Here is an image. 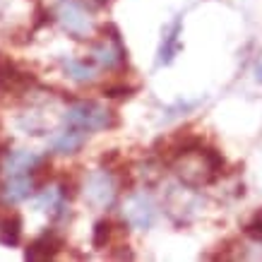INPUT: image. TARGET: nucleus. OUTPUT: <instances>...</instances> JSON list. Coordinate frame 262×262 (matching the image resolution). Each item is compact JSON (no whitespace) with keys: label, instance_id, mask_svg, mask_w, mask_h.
I'll return each mask as SVG.
<instances>
[{"label":"nucleus","instance_id":"9b49d317","mask_svg":"<svg viewBox=\"0 0 262 262\" xmlns=\"http://www.w3.org/2000/svg\"><path fill=\"white\" fill-rule=\"evenodd\" d=\"M34 190H36V185H34L32 176L19 173V176H10L8 183H5V185H3V190H0V195H3L5 202L17 205V202H22V200L29 198Z\"/></svg>","mask_w":262,"mask_h":262},{"label":"nucleus","instance_id":"f257e3e1","mask_svg":"<svg viewBox=\"0 0 262 262\" xmlns=\"http://www.w3.org/2000/svg\"><path fill=\"white\" fill-rule=\"evenodd\" d=\"M65 125H75L84 133L113 130L120 125V116L113 108H106L96 101H77L65 111Z\"/></svg>","mask_w":262,"mask_h":262},{"label":"nucleus","instance_id":"7ed1b4c3","mask_svg":"<svg viewBox=\"0 0 262 262\" xmlns=\"http://www.w3.org/2000/svg\"><path fill=\"white\" fill-rule=\"evenodd\" d=\"M176 173L181 178L183 185L188 188H202V185H209L219 178V171L212 166V161L207 159L205 147L190 151V154H183L181 159H176Z\"/></svg>","mask_w":262,"mask_h":262},{"label":"nucleus","instance_id":"aec40b11","mask_svg":"<svg viewBox=\"0 0 262 262\" xmlns=\"http://www.w3.org/2000/svg\"><path fill=\"white\" fill-rule=\"evenodd\" d=\"M111 257H113V260H135V253H133L127 246H118L111 253Z\"/></svg>","mask_w":262,"mask_h":262},{"label":"nucleus","instance_id":"412c9836","mask_svg":"<svg viewBox=\"0 0 262 262\" xmlns=\"http://www.w3.org/2000/svg\"><path fill=\"white\" fill-rule=\"evenodd\" d=\"M82 3H84V5H92V8H103V5H106V3H108V0H82Z\"/></svg>","mask_w":262,"mask_h":262},{"label":"nucleus","instance_id":"423d86ee","mask_svg":"<svg viewBox=\"0 0 262 262\" xmlns=\"http://www.w3.org/2000/svg\"><path fill=\"white\" fill-rule=\"evenodd\" d=\"M32 87H36V77L32 72L22 70L10 56L0 53V96L5 94L19 96L24 92H29Z\"/></svg>","mask_w":262,"mask_h":262},{"label":"nucleus","instance_id":"2eb2a0df","mask_svg":"<svg viewBox=\"0 0 262 262\" xmlns=\"http://www.w3.org/2000/svg\"><path fill=\"white\" fill-rule=\"evenodd\" d=\"M63 70L68 72L70 80L80 82V84H89V82L96 80V68L87 60H80V58H65Z\"/></svg>","mask_w":262,"mask_h":262},{"label":"nucleus","instance_id":"a211bd4d","mask_svg":"<svg viewBox=\"0 0 262 262\" xmlns=\"http://www.w3.org/2000/svg\"><path fill=\"white\" fill-rule=\"evenodd\" d=\"M120 161H123V157H120L118 149H108V151H103L101 157H99V164H101V168L111 171V173H113V168L120 166Z\"/></svg>","mask_w":262,"mask_h":262},{"label":"nucleus","instance_id":"6ab92c4d","mask_svg":"<svg viewBox=\"0 0 262 262\" xmlns=\"http://www.w3.org/2000/svg\"><path fill=\"white\" fill-rule=\"evenodd\" d=\"M51 19H53V15L43 5H36V10H34V29H41V27L51 24Z\"/></svg>","mask_w":262,"mask_h":262},{"label":"nucleus","instance_id":"ddd939ff","mask_svg":"<svg viewBox=\"0 0 262 262\" xmlns=\"http://www.w3.org/2000/svg\"><path fill=\"white\" fill-rule=\"evenodd\" d=\"M116 233H125L127 236V222L123 224V222H111V219H99L94 224V231H92V246L96 250L108 248Z\"/></svg>","mask_w":262,"mask_h":262},{"label":"nucleus","instance_id":"f8f14e48","mask_svg":"<svg viewBox=\"0 0 262 262\" xmlns=\"http://www.w3.org/2000/svg\"><path fill=\"white\" fill-rule=\"evenodd\" d=\"M3 166L0 171H5L8 176H19V173H29L36 164L41 161V157H36L34 151H27V149H19V151H5L3 154Z\"/></svg>","mask_w":262,"mask_h":262},{"label":"nucleus","instance_id":"9d476101","mask_svg":"<svg viewBox=\"0 0 262 262\" xmlns=\"http://www.w3.org/2000/svg\"><path fill=\"white\" fill-rule=\"evenodd\" d=\"M181 34H183V22L181 19H173L168 24V29L164 32V39H161V46H159V58L157 63L159 65H171L176 60V56L181 53Z\"/></svg>","mask_w":262,"mask_h":262},{"label":"nucleus","instance_id":"f03ea898","mask_svg":"<svg viewBox=\"0 0 262 262\" xmlns=\"http://www.w3.org/2000/svg\"><path fill=\"white\" fill-rule=\"evenodd\" d=\"M92 60L103 70H116L127 63V48L116 24H103L99 39L92 43Z\"/></svg>","mask_w":262,"mask_h":262},{"label":"nucleus","instance_id":"6e6552de","mask_svg":"<svg viewBox=\"0 0 262 262\" xmlns=\"http://www.w3.org/2000/svg\"><path fill=\"white\" fill-rule=\"evenodd\" d=\"M63 248H65L63 236L56 233V231H46V233H41L39 238H34L29 246L24 248V260L48 262V260H53Z\"/></svg>","mask_w":262,"mask_h":262},{"label":"nucleus","instance_id":"dca6fc26","mask_svg":"<svg viewBox=\"0 0 262 262\" xmlns=\"http://www.w3.org/2000/svg\"><path fill=\"white\" fill-rule=\"evenodd\" d=\"M137 92H140V87H135V84H125V82H118V84H106V87H103L106 99H118V101H123V99H133Z\"/></svg>","mask_w":262,"mask_h":262},{"label":"nucleus","instance_id":"f3484780","mask_svg":"<svg viewBox=\"0 0 262 262\" xmlns=\"http://www.w3.org/2000/svg\"><path fill=\"white\" fill-rule=\"evenodd\" d=\"M246 236L248 238H253L255 243H262V209H257L253 214V219L246 224Z\"/></svg>","mask_w":262,"mask_h":262},{"label":"nucleus","instance_id":"0eeeda50","mask_svg":"<svg viewBox=\"0 0 262 262\" xmlns=\"http://www.w3.org/2000/svg\"><path fill=\"white\" fill-rule=\"evenodd\" d=\"M123 214H125L127 226L133 229H149L154 224V216H157V207H154V200L144 192H135L125 200V207H123Z\"/></svg>","mask_w":262,"mask_h":262},{"label":"nucleus","instance_id":"20e7f679","mask_svg":"<svg viewBox=\"0 0 262 262\" xmlns=\"http://www.w3.org/2000/svg\"><path fill=\"white\" fill-rule=\"evenodd\" d=\"M56 19L63 24V29L72 39L87 41L94 36V22L82 0H60L56 10Z\"/></svg>","mask_w":262,"mask_h":262},{"label":"nucleus","instance_id":"4be33fe9","mask_svg":"<svg viewBox=\"0 0 262 262\" xmlns=\"http://www.w3.org/2000/svg\"><path fill=\"white\" fill-rule=\"evenodd\" d=\"M257 80H260V82H262V63H260V65H257Z\"/></svg>","mask_w":262,"mask_h":262},{"label":"nucleus","instance_id":"39448f33","mask_svg":"<svg viewBox=\"0 0 262 262\" xmlns=\"http://www.w3.org/2000/svg\"><path fill=\"white\" fill-rule=\"evenodd\" d=\"M84 195L89 205H94L96 209H108L116 205V198H118V181L106 168L94 171L84 181Z\"/></svg>","mask_w":262,"mask_h":262},{"label":"nucleus","instance_id":"1a4fd4ad","mask_svg":"<svg viewBox=\"0 0 262 262\" xmlns=\"http://www.w3.org/2000/svg\"><path fill=\"white\" fill-rule=\"evenodd\" d=\"M84 142H87V133L75 125H68L65 130H58L56 135H51L48 147L56 154H75L84 147Z\"/></svg>","mask_w":262,"mask_h":262},{"label":"nucleus","instance_id":"4468645a","mask_svg":"<svg viewBox=\"0 0 262 262\" xmlns=\"http://www.w3.org/2000/svg\"><path fill=\"white\" fill-rule=\"evenodd\" d=\"M22 229H24V222L17 212L3 214L0 216V246H5V248L19 246V241H22Z\"/></svg>","mask_w":262,"mask_h":262}]
</instances>
